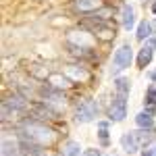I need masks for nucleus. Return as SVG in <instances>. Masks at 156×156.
<instances>
[{"label":"nucleus","instance_id":"f257e3e1","mask_svg":"<svg viewBox=\"0 0 156 156\" xmlns=\"http://www.w3.org/2000/svg\"><path fill=\"white\" fill-rule=\"evenodd\" d=\"M17 135L21 140H27V142H34V144L42 146H52L56 142V131L50 127L46 121H37L34 117H25L21 123H19V129H17Z\"/></svg>","mask_w":156,"mask_h":156},{"label":"nucleus","instance_id":"f03ea898","mask_svg":"<svg viewBox=\"0 0 156 156\" xmlns=\"http://www.w3.org/2000/svg\"><path fill=\"white\" fill-rule=\"evenodd\" d=\"M131 60H133V48H131V44H121L119 48L115 50V54H112L110 75H112V77H119L125 69H129Z\"/></svg>","mask_w":156,"mask_h":156},{"label":"nucleus","instance_id":"7ed1b4c3","mask_svg":"<svg viewBox=\"0 0 156 156\" xmlns=\"http://www.w3.org/2000/svg\"><path fill=\"white\" fill-rule=\"evenodd\" d=\"M98 112H100V108H98V100L94 98H85L81 102H77V106H75V121L77 123H92V121L98 119Z\"/></svg>","mask_w":156,"mask_h":156},{"label":"nucleus","instance_id":"20e7f679","mask_svg":"<svg viewBox=\"0 0 156 156\" xmlns=\"http://www.w3.org/2000/svg\"><path fill=\"white\" fill-rule=\"evenodd\" d=\"M29 115H31L34 119H37V121H46V123H50V121H56V119L60 117L58 110H56V108H52L50 104H46L44 100L31 102V106H29Z\"/></svg>","mask_w":156,"mask_h":156},{"label":"nucleus","instance_id":"39448f33","mask_svg":"<svg viewBox=\"0 0 156 156\" xmlns=\"http://www.w3.org/2000/svg\"><path fill=\"white\" fill-rule=\"evenodd\" d=\"M106 115H108V121H110V123H119V121L125 119V117H127V96L115 92Z\"/></svg>","mask_w":156,"mask_h":156},{"label":"nucleus","instance_id":"423d86ee","mask_svg":"<svg viewBox=\"0 0 156 156\" xmlns=\"http://www.w3.org/2000/svg\"><path fill=\"white\" fill-rule=\"evenodd\" d=\"M94 40H96V36H94L92 31H85L83 27H79V29H75V31H69V34H67V44H71V46H79V48L94 50Z\"/></svg>","mask_w":156,"mask_h":156},{"label":"nucleus","instance_id":"0eeeda50","mask_svg":"<svg viewBox=\"0 0 156 156\" xmlns=\"http://www.w3.org/2000/svg\"><path fill=\"white\" fill-rule=\"evenodd\" d=\"M65 75L71 79L73 83H87L92 79V73L87 67H81V65H67L65 67Z\"/></svg>","mask_w":156,"mask_h":156},{"label":"nucleus","instance_id":"6e6552de","mask_svg":"<svg viewBox=\"0 0 156 156\" xmlns=\"http://www.w3.org/2000/svg\"><path fill=\"white\" fill-rule=\"evenodd\" d=\"M71 6L77 15H92L94 11H98L100 6H104V0H71Z\"/></svg>","mask_w":156,"mask_h":156},{"label":"nucleus","instance_id":"1a4fd4ad","mask_svg":"<svg viewBox=\"0 0 156 156\" xmlns=\"http://www.w3.org/2000/svg\"><path fill=\"white\" fill-rule=\"evenodd\" d=\"M92 34H94L96 40H100V42H112V40L117 37V29L108 23V21H104V23H100V25H94Z\"/></svg>","mask_w":156,"mask_h":156},{"label":"nucleus","instance_id":"9d476101","mask_svg":"<svg viewBox=\"0 0 156 156\" xmlns=\"http://www.w3.org/2000/svg\"><path fill=\"white\" fill-rule=\"evenodd\" d=\"M46 83L52 85V87H56V90H62V92H67V90H71L73 81L65 75L62 71H52L50 73V77L46 79Z\"/></svg>","mask_w":156,"mask_h":156},{"label":"nucleus","instance_id":"9b49d317","mask_svg":"<svg viewBox=\"0 0 156 156\" xmlns=\"http://www.w3.org/2000/svg\"><path fill=\"white\" fill-rule=\"evenodd\" d=\"M121 25L127 31H131L133 27H135V11H133L131 4H127V2L121 4Z\"/></svg>","mask_w":156,"mask_h":156},{"label":"nucleus","instance_id":"f8f14e48","mask_svg":"<svg viewBox=\"0 0 156 156\" xmlns=\"http://www.w3.org/2000/svg\"><path fill=\"white\" fill-rule=\"evenodd\" d=\"M2 156H21V140L17 137H2Z\"/></svg>","mask_w":156,"mask_h":156},{"label":"nucleus","instance_id":"ddd939ff","mask_svg":"<svg viewBox=\"0 0 156 156\" xmlns=\"http://www.w3.org/2000/svg\"><path fill=\"white\" fill-rule=\"evenodd\" d=\"M25 73L31 77V79H36V81H46L50 77V69L48 67H44V65H40V62H34V65H29L27 69H25Z\"/></svg>","mask_w":156,"mask_h":156},{"label":"nucleus","instance_id":"4468645a","mask_svg":"<svg viewBox=\"0 0 156 156\" xmlns=\"http://www.w3.org/2000/svg\"><path fill=\"white\" fill-rule=\"evenodd\" d=\"M152 58H154V48H150L148 44H144L142 48L137 50V58H135V62H137V69H140V71H144L146 67L152 62Z\"/></svg>","mask_w":156,"mask_h":156},{"label":"nucleus","instance_id":"2eb2a0df","mask_svg":"<svg viewBox=\"0 0 156 156\" xmlns=\"http://www.w3.org/2000/svg\"><path fill=\"white\" fill-rule=\"evenodd\" d=\"M121 148H123V152L125 154H135L142 146L137 144V140H135V135H133V131H127L121 135Z\"/></svg>","mask_w":156,"mask_h":156},{"label":"nucleus","instance_id":"dca6fc26","mask_svg":"<svg viewBox=\"0 0 156 156\" xmlns=\"http://www.w3.org/2000/svg\"><path fill=\"white\" fill-rule=\"evenodd\" d=\"M150 36H154V27H152V21H142V23L135 27V37L137 42H146Z\"/></svg>","mask_w":156,"mask_h":156},{"label":"nucleus","instance_id":"f3484780","mask_svg":"<svg viewBox=\"0 0 156 156\" xmlns=\"http://www.w3.org/2000/svg\"><path fill=\"white\" fill-rule=\"evenodd\" d=\"M135 125H137V129H154V117H152V112H148V110L137 112L135 115Z\"/></svg>","mask_w":156,"mask_h":156},{"label":"nucleus","instance_id":"a211bd4d","mask_svg":"<svg viewBox=\"0 0 156 156\" xmlns=\"http://www.w3.org/2000/svg\"><path fill=\"white\" fill-rule=\"evenodd\" d=\"M83 152H81V146H79V142H75V140H67L65 144H62V148H60L58 156H81Z\"/></svg>","mask_w":156,"mask_h":156},{"label":"nucleus","instance_id":"6ab92c4d","mask_svg":"<svg viewBox=\"0 0 156 156\" xmlns=\"http://www.w3.org/2000/svg\"><path fill=\"white\" fill-rule=\"evenodd\" d=\"M133 135H135L140 146H150L154 142V129H135Z\"/></svg>","mask_w":156,"mask_h":156},{"label":"nucleus","instance_id":"aec40b11","mask_svg":"<svg viewBox=\"0 0 156 156\" xmlns=\"http://www.w3.org/2000/svg\"><path fill=\"white\" fill-rule=\"evenodd\" d=\"M19 115H23V112H21V110H17V108H12L9 102H4V100H2V123L17 121V119H19Z\"/></svg>","mask_w":156,"mask_h":156},{"label":"nucleus","instance_id":"412c9836","mask_svg":"<svg viewBox=\"0 0 156 156\" xmlns=\"http://www.w3.org/2000/svg\"><path fill=\"white\" fill-rule=\"evenodd\" d=\"M115 92L117 94H123V96H129V92H131V81L127 79V77H115Z\"/></svg>","mask_w":156,"mask_h":156},{"label":"nucleus","instance_id":"4be33fe9","mask_svg":"<svg viewBox=\"0 0 156 156\" xmlns=\"http://www.w3.org/2000/svg\"><path fill=\"white\" fill-rule=\"evenodd\" d=\"M146 110L148 112H154L156 110V87H148V92H146Z\"/></svg>","mask_w":156,"mask_h":156},{"label":"nucleus","instance_id":"5701e85b","mask_svg":"<svg viewBox=\"0 0 156 156\" xmlns=\"http://www.w3.org/2000/svg\"><path fill=\"white\" fill-rule=\"evenodd\" d=\"M98 137H100V144L102 146H108V123L106 121L98 123Z\"/></svg>","mask_w":156,"mask_h":156},{"label":"nucleus","instance_id":"b1692460","mask_svg":"<svg viewBox=\"0 0 156 156\" xmlns=\"http://www.w3.org/2000/svg\"><path fill=\"white\" fill-rule=\"evenodd\" d=\"M142 156H156V144H150L142 150Z\"/></svg>","mask_w":156,"mask_h":156},{"label":"nucleus","instance_id":"393cba45","mask_svg":"<svg viewBox=\"0 0 156 156\" xmlns=\"http://www.w3.org/2000/svg\"><path fill=\"white\" fill-rule=\"evenodd\" d=\"M81 156H102V152L96 150V148H87V150H83V154H81Z\"/></svg>","mask_w":156,"mask_h":156},{"label":"nucleus","instance_id":"a878e982","mask_svg":"<svg viewBox=\"0 0 156 156\" xmlns=\"http://www.w3.org/2000/svg\"><path fill=\"white\" fill-rule=\"evenodd\" d=\"M146 44H148L150 48H154V50H156V34H154V36H150V37H148V40H146Z\"/></svg>","mask_w":156,"mask_h":156},{"label":"nucleus","instance_id":"bb28decb","mask_svg":"<svg viewBox=\"0 0 156 156\" xmlns=\"http://www.w3.org/2000/svg\"><path fill=\"white\" fill-rule=\"evenodd\" d=\"M150 79H152V81L156 83V71H152V73H150Z\"/></svg>","mask_w":156,"mask_h":156},{"label":"nucleus","instance_id":"cd10ccee","mask_svg":"<svg viewBox=\"0 0 156 156\" xmlns=\"http://www.w3.org/2000/svg\"><path fill=\"white\" fill-rule=\"evenodd\" d=\"M152 12H154V15H156V2H154V4H152Z\"/></svg>","mask_w":156,"mask_h":156},{"label":"nucleus","instance_id":"c85d7f7f","mask_svg":"<svg viewBox=\"0 0 156 156\" xmlns=\"http://www.w3.org/2000/svg\"><path fill=\"white\" fill-rule=\"evenodd\" d=\"M152 27H154V34H156V21H154V23H152Z\"/></svg>","mask_w":156,"mask_h":156},{"label":"nucleus","instance_id":"c756f323","mask_svg":"<svg viewBox=\"0 0 156 156\" xmlns=\"http://www.w3.org/2000/svg\"><path fill=\"white\" fill-rule=\"evenodd\" d=\"M102 156H104V154H102Z\"/></svg>","mask_w":156,"mask_h":156}]
</instances>
